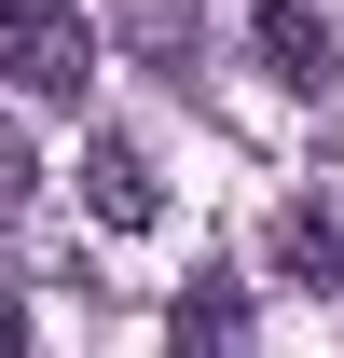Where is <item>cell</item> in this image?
<instances>
[{"mask_svg":"<svg viewBox=\"0 0 344 358\" xmlns=\"http://www.w3.org/2000/svg\"><path fill=\"white\" fill-rule=\"evenodd\" d=\"M0 83L42 96V110H83V83H96L83 0H0Z\"/></svg>","mask_w":344,"mask_h":358,"instance_id":"obj_1","label":"cell"},{"mask_svg":"<svg viewBox=\"0 0 344 358\" xmlns=\"http://www.w3.org/2000/svg\"><path fill=\"white\" fill-rule=\"evenodd\" d=\"M261 262L289 275V289H344V193H331V179H303L289 207L261 221Z\"/></svg>","mask_w":344,"mask_h":358,"instance_id":"obj_2","label":"cell"},{"mask_svg":"<svg viewBox=\"0 0 344 358\" xmlns=\"http://www.w3.org/2000/svg\"><path fill=\"white\" fill-rule=\"evenodd\" d=\"M248 28H261V69H275V83H289V96H331V14H317V0H261V14H248Z\"/></svg>","mask_w":344,"mask_h":358,"instance_id":"obj_3","label":"cell"},{"mask_svg":"<svg viewBox=\"0 0 344 358\" xmlns=\"http://www.w3.org/2000/svg\"><path fill=\"white\" fill-rule=\"evenodd\" d=\"M83 193H96V221H110V234H152V221H166V179H152L138 138H96V152H83Z\"/></svg>","mask_w":344,"mask_h":358,"instance_id":"obj_4","label":"cell"},{"mask_svg":"<svg viewBox=\"0 0 344 358\" xmlns=\"http://www.w3.org/2000/svg\"><path fill=\"white\" fill-rule=\"evenodd\" d=\"M166 358H248V289L234 275H193L166 317Z\"/></svg>","mask_w":344,"mask_h":358,"instance_id":"obj_5","label":"cell"},{"mask_svg":"<svg viewBox=\"0 0 344 358\" xmlns=\"http://www.w3.org/2000/svg\"><path fill=\"white\" fill-rule=\"evenodd\" d=\"M110 28H124L138 55H166V69H193V0H110Z\"/></svg>","mask_w":344,"mask_h":358,"instance_id":"obj_6","label":"cell"},{"mask_svg":"<svg viewBox=\"0 0 344 358\" xmlns=\"http://www.w3.org/2000/svg\"><path fill=\"white\" fill-rule=\"evenodd\" d=\"M28 193H42V152H28V138L0 124V221H14V207H28Z\"/></svg>","mask_w":344,"mask_h":358,"instance_id":"obj_7","label":"cell"},{"mask_svg":"<svg viewBox=\"0 0 344 358\" xmlns=\"http://www.w3.org/2000/svg\"><path fill=\"white\" fill-rule=\"evenodd\" d=\"M0 358H28V303H14V289H0Z\"/></svg>","mask_w":344,"mask_h":358,"instance_id":"obj_8","label":"cell"}]
</instances>
